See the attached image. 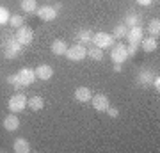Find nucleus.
Listing matches in <instances>:
<instances>
[{
	"mask_svg": "<svg viewBox=\"0 0 160 153\" xmlns=\"http://www.w3.org/2000/svg\"><path fill=\"white\" fill-rule=\"evenodd\" d=\"M50 50H52V54H53V55L61 57V55H64V54H66L68 45H66V41H64V39H55L53 43H52Z\"/></svg>",
	"mask_w": 160,
	"mask_h": 153,
	"instance_id": "obj_16",
	"label": "nucleus"
},
{
	"mask_svg": "<svg viewBox=\"0 0 160 153\" xmlns=\"http://www.w3.org/2000/svg\"><path fill=\"white\" fill-rule=\"evenodd\" d=\"M153 79H155L153 69H148V68L141 69V71H139V75H137V82L141 85H149L151 82H153Z\"/></svg>",
	"mask_w": 160,
	"mask_h": 153,
	"instance_id": "obj_15",
	"label": "nucleus"
},
{
	"mask_svg": "<svg viewBox=\"0 0 160 153\" xmlns=\"http://www.w3.org/2000/svg\"><path fill=\"white\" fill-rule=\"evenodd\" d=\"M148 32L153 36V38H158V36H160V20H158V18H151V20H149Z\"/></svg>",
	"mask_w": 160,
	"mask_h": 153,
	"instance_id": "obj_20",
	"label": "nucleus"
},
{
	"mask_svg": "<svg viewBox=\"0 0 160 153\" xmlns=\"http://www.w3.org/2000/svg\"><path fill=\"white\" fill-rule=\"evenodd\" d=\"M125 25H126L128 28L139 25V14H137V13H130V14L126 16V20H125Z\"/></svg>",
	"mask_w": 160,
	"mask_h": 153,
	"instance_id": "obj_24",
	"label": "nucleus"
},
{
	"mask_svg": "<svg viewBox=\"0 0 160 153\" xmlns=\"http://www.w3.org/2000/svg\"><path fill=\"white\" fill-rule=\"evenodd\" d=\"M18 79H20V84L25 87V85H30L32 82L36 80V73H34V69H30V68H22L20 71H18Z\"/></svg>",
	"mask_w": 160,
	"mask_h": 153,
	"instance_id": "obj_10",
	"label": "nucleus"
},
{
	"mask_svg": "<svg viewBox=\"0 0 160 153\" xmlns=\"http://www.w3.org/2000/svg\"><path fill=\"white\" fill-rule=\"evenodd\" d=\"M87 55L91 57L92 61H102L103 59V50L102 48H98V46H92V48L87 50Z\"/></svg>",
	"mask_w": 160,
	"mask_h": 153,
	"instance_id": "obj_22",
	"label": "nucleus"
},
{
	"mask_svg": "<svg viewBox=\"0 0 160 153\" xmlns=\"http://www.w3.org/2000/svg\"><path fill=\"white\" fill-rule=\"evenodd\" d=\"M77 39H78V43H91L92 41V32L91 30H87V28H82V30H78V34H77Z\"/></svg>",
	"mask_w": 160,
	"mask_h": 153,
	"instance_id": "obj_21",
	"label": "nucleus"
},
{
	"mask_svg": "<svg viewBox=\"0 0 160 153\" xmlns=\"http://www.w3.org/2000/svg\"><path fill=\"white\" fill-rule=\"evenodd\" d=\"M9 18H11V13L7 11V7L0 6V25H6V23H9Z\"/></svg>",
	"mask_w": 160,
	"mask_h": 153,
	"instance_id": "obj_26",
	"label": "nucleus"
},
{
	"mask_svg": "<svg viewBox=\"0 0 160 153\" xmlns=\"http://www.w3.org/2000/svg\"><path fill=\"white\" fill-rule=\"evenodd\" d=\"M112 64H114V71L116 73H119L121 69H123V64H119V63H112Z\"/></svg>",
	"mask_w": 160,
	"mask_h": 153,
	"instance_id": "obj_31",
	"label": "nucleus"
},
{
	"mask_svg": "<svg viewBox=\"0 0 160 153\" xmlns=\"http://www.w3.org/2000/svg\"><path fill=\"white\" fill-rule=\"evenodd\" d=\"M27 105H29L30 110H34V112H38V110H43V107H45V100L41 96H32L27 100Z\"/></svg>",
	"mask_w": 160,
	"mask_h": 153,
	"instance_id": "obj_18",
	"label": "nucleus"
},
{
	"mask_svg": "<svg viewBox=\"0 0 160 153\" xmlns=\"http://www.w3.org/2000/svg\"><path fill=\"white\" fill-rule=\"evenodd\" d=\"M75 100L80 103H87V102H91V98H92V93L89 87H86V85H80V87H77L75 89Z\"/></svg>",
	"mask_w": 160,
	"mask_h": 153,
	"instance_id": "obj_11",
	"label": "nucleus"
},
{
	"mask_svg": "<svg viewBox=\"0 0 160 153\" xmlns=\"http://www.w3.org/2000/svg\"><path fill=\"white\" fill-rule=\"evenodd\" d=\"M151 2H153V0H137V4H139V6H144V7L151 6Z\"/></svg>",
	"mask_w": 160,
	"mask_h": 153,
	"instance_id": "obj_30",
	"label": "nucleus"
},
{
	"mask_svg": "<svg viewBox=\"0 0 160 153\" xmlns=\"http://www.w3.org/2000/svg\"><path fill=\"white\" fill-rule=\"evenodd\" d=\"M25 107H27V96L22 94V93L12 94V96L9 98V102H7V109H9L11 112H14V114L25 110Z\"/></svg>",
	"mask_w": 160,
	"mask_h": 153,
	"instance_id": "obj_2",
	"label": "nucleus"
},
{
	"mask_svg": "<svg viewBox=\"0 0 160 153\" xmlns=\"http://www.w3.org/2000/svg\"><path fill=\"white\" fill-rule=\"evenodd\" d=\"M20 52H22V45L16 39H7L4 43V54L7 59H14L16 55H20Z\"/></svg>",
	"mask_w": 160,
	"mask_h": 153,
	"instance_id": "obj_8",
	"label": "nucleus"
},
{
	"mask_svg": "<svg viewBox=\"0 0 160 153\" xmlns=\"http://www.w3.org/2000/svg\"><path fill=\"white\" fill-rule=\"evenodd\" d=\"M110 57H112V63H126L130 57H128V52H126V45L123 43H118V45L112 46V50H110Z\"/></svg>",
	"mask_w": 160,
	"mask_h": 153,
	"instance_id": "obj_4",
	"label": "nucleus"
},
{
	"mask_svg": "<svg viewBox=\"0 0 160 153\" xmlns=\"http://www.w3.org/2000/svg\"><path fill=\"white\" fill-rule=\"evenodd\" d=\"M2 125H4V128H6L7 132H16L18 128H20V119H18V116L14 112H11L4 118Z\"/></svg>",
	"mask_w": 160,
	"mask_h": 153,
	"instance_id": "obj_12",
	"label": "nucleus"
},
{
	"mask_svg": "<svg viewBox=\"0 0 160 153\" xmlns=\"http://www.w3.org/2000/svg\"><path fill=\"white\" fill-rule=\"evenodd\" d=\"M139 46H141L144 52H155L157 48H158V43H157V38L149 36V38H146V39L141 41V43H139Z\"/></svg>",
	"mask_w": 160,
	"mask_h": 153,
	"instance_id": "obj_17",
	"label": "nucleus"
},
{
	"mask_svg": "<svg viewBox=\"0 0 160 153\" xmlns=\"http://www.w3.org/2000/svg\"><path fill=\"white\" fill-rule=\"evenodd\" d=\"M151 85L157 89V93L160 91V77H158V75H155V79H153V82H151Z\"/></svg>",
	"mask_w": 160,
	"mask_h": 153,
	"instance_id": "obj_29",
	"label": "nucleus"
},
{
	"mask_svg": "<svg viewBox=\"0 0 160 153\" xmlns=\"http://www.w3.org/2000/svg\"><path fill=\"white\" fill-rule=\"evenodd\" d=\"M126 38H128V43H130V45L139 46V43L142 41V27H141V25L130 27L128 32H126Z\"/></svg>",
	"mask_w": 160,
	"mask_h": 153,
	"instance_id": "obj_9",
	"label": "nucleus"
},
{
	"mask_svg": "<svg viewBox=\"0 0 160 153\" xmlns=\"http://www.w3.org/2000/svg\"><path fill=\"white\" fill-rule=\"evenodd\" d=\"M91 103H92V109H94V110H98V112H105V110L110 107L109 96H107V94H102V93L92 94Z\"/></svg>",
	"mask_w": 160,
	"mask_h": 153,
	"instance_id": "obj_6",
	"label": "nucleus"
},
{
	"mask_svg": "<svg viewBox=\"0 0 160 153\" xmlns=\"http://www.w3.org/2000/svg\"><path fill=\"white\" fill-rule=\"evenodd\" d=\"M14 39H16L20 45H30V43L34 41V32H32V28H29V27H25V25H22V27H18V28H16Z\"/></svg>",
	"mask_w": 160,
	"mask_h": 153,
	"instance_id": "obj_5",
	"label": "nucleus"
},
{
	"mask_svg": "<svg viewBox=\"0 0 160 153\" xmlns=\"http://www.w3.org/2000/svg\"><path fill=\"white\" fill-rule=\"evenodd\" d=\"M105 112L109 114L110 118H118V116H119V110H118V109H116V107H109V109H107V110H105Z\"/></svg>",
	"mask_w": 160,
	"mask_h": 153,
	"instance_id": "obj_28",
	"label": "nucleus"
},
{
	"mask_svg": "<svg viewBox=\"0 0 160 153\" xmlns=\"http://www.w3.org/2000/svg\"><path fill=\"white\" fill-rule=\"evenodd\" d=\"M34 73H36V79L50 80L52 77H53V68H52L50 64H39V66L34 69Z\"/></svg>",
	"mask_w": 160,
	"mask_h": 153,
	"instance_id": "obj_13",
	"label": "nucleus"
},
{
	"mask_svg": "<svg viewBox=\"0 0 160 153\" xmlns=\"http://www.w3.org/2000/svg\"><path fill=\"white\" fill-rule=\"evenodd\" d=\"M91 43L94 46H98V48L105 50V48H110V46H112L114 38H112V34H109V32H96V34H92Z\"/></svg>",
	"mask_w": 160,
	"mask_h": 153,
	"instance_id": "obj_3",
	"label": "nucleus"
},
{
	"mask_svg": "<svg viewBox=\"0 0 160 153\" xmlns=\"http://www.w3.org/2000/svg\"><path fill=\"white\" fill-rule=\"evenodd\" d=\"M66 59H69V61H73V63H78V61H84L87 57V48L82 43H78V45H73V46H68V50H66Z\"/></svg>",
	"mask_w": 160,
	"mask_h": 153,
	"instance_id": "obj_1",
	"label": "nucleus"
},
{
	"mask_svg": "<svg viewBox=\"0 0 160 153\" xmlns=\"http://www.w3.org/2000/svg\"><path fill=\"white\" fill-rule=\"evenodd\" d=\"M23 16H20V14H11V18H9V25H11L12 28H18L23 25Z\"/></svg>",
	"mask_w": 160,
	"mask_h": 153,
	"instance_id": "obj_25",
	"label": "nucleus"
},
{
	"mask_svg": "<svg viewBox=\"0 0 160 153\" xmlns=\"http://www.w3.org/2000/svg\"><path fill=\"white\" fill-rule=\"evenodd\" d=\"M36 13H38V16H39L43 22H53V20L57 18V14H59V11L53 6L38 7V9H36Z\"/></svg>",
	"mask_w": 160,
	"mask_h": 153,
	"instance_id": "obj_7",
	"label": "nucleus"
},
{
	"mask_svg": "<svg viewBox=\"0 0 160 153\" xmlns=\"http://www.w3.org/2000/svg\"><path fill=\"white\" fill-rule=\"evenodd\" d=\"M20 7H22V11L27 13V14L36 13V9H38V0H22V2H20Z\"/></svg>",
	"mask_w": 160,
	"mask_h": 153,
	"instance_id": "obj_19",
	"label": "nucleus"
},
{
	"mask_svg": "<svg viewBox=\"0 0 160 153\" xmlns=\"http://www.w3.org/2000/svg\"><path fill=\"white\" fill-rule=\"evenodd\" d=\"M126 32H128V27H126L125 23H119V25L114 28V34H112V38L123 39V38H126Z\"/></svg>",
	"mask_w": 160,
	"mask_h": 153,
	"instance_id": "obj_23",
	"label": "nucleus"
},
{
	"mask_svg": "<svg viewBox=\"0 0 160 153\" xmlns=\"http://www.w3.org/2000/svg\"><path fill=\"white\" fill-rule=\"evenodd\" d=\"M7 82L12 85V87H16V89H22L23 85L20 84V79H18V75H9L7 77Z\"/></svg>",
	"mask_w": 160,
	"mask_h": 153,
	"instance_id": "obj_27",
	"label": "nucleus"
},
{
	"mask_svg": "<svg viewBox=\"0 0 160 153\" xmlns=\"http://www.w3.org/2000/svg\"><path fill=\"white\" fill-rule=\"evenodd\" d=\"M12 151L16 153H29L30 151V142L25 139V137H18V139H14V142H12Z\"/></svg>",
	"mask_w": 160,
	"mask_h": 153,
	"instance_id": "obj_14",
	"label": "nucleus"
}]
</instances>
